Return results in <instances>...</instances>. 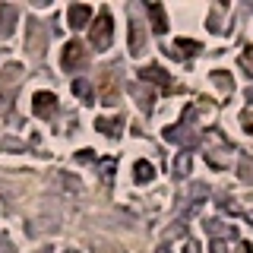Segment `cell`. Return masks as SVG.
<instances>
[{
	"label": "cell",
	"mask_w": 253,
	"mask_h": 253,
	"mask_svg": "<svg viewBox=\"0 0 253 253\" xmlns=\"http://www.w3.org/2000/svg\"><path fill=\"white\" fill-rule=\"evenodd\" d=\"M108 42H111V16L101 13L98 19H95V26H92V44L105 47Z\"/></svg>",
	"instance_id": "cell-1"
},
{
	"label": "cell",
	"mask_w": 253,
	"mask_h": 253,
	"mask_svg": "<svg viewBox=\"0 0 253 253\" xmlns=\"http://www.w3.org/2000/svg\"><path fill=\"white\" fill-rule=\"evenodd\" d=\"M63 51H67V54H63V67H67V70H73V67H79V63L85 60V47L79 42H70Z\"/></svg>",
	"instance_id": "cell-2"
},
{
	"label": "cell",
	"mask_w": 253,
	"mask_h": 253,
	"mask_svg": "<svg viewBox=\"0 0 253 253\" xmlns=\"http://www.w3.org/2000/svg\"><path fill=\"white\" fill-rule=\"evenodd\" d=\"M35 111L42 117H51L54 111H57V98H54V95H47V92H38L35 95Z\"/></svg>",
	"instance_id": "cell-3"
},
{
	"label": "cell",
	"mask_w": 253,
	"mask_h": 253,
	"mask_svg": "<svg viewBox=\"0 0 253 253\" xmlns=\"http://www.w3.org/2000/svg\"><path fill=\"white\" fill-rule=\"evenodd\" d=\"M70 22H73V29H79V26H85L89 22V16H92V10L89 6H70Z\"/></svg>",
	"instance_id": "cell-4"
},
{
	"label": "cell",
	"mask_w": 253,
	"mask_h": 253,
	"mask_svg": "<svg viewBox=\"0 0 253 253\" xmlns=\"http://www.w3.org/2000/svg\"><path fill=\"white\" fill-rule=\"evenodd\" d=\"M133 174H136V180H139V184H146V180H152V177H155V168H152L149 162H136Z\"/></svg>",
	"instance_id": "cell-5"
},
{
	"label": "cell",
	"mask_w": 253,
	"mask_h": 253,
	"mask_svg": "<svg viewBox=\"0 0 253 253\" xmlns=\"http://www.w3.org/2000/svg\"><path fill=\"white\" fill-rule=\"evenodd\" d=\"M149 13L155 16V26H152V29L158 32V35H162V32H168V22H165V10H162V6H158V3L149 6Z\"/></svg>",
	"instance_id": "cell-6"
},
{
	"label": "cell",
	"mask_w": 253,
	"mask_h": 253,
	"mask_svg": "<svg viewBox=\"0 0 253 253\" xmlns=\"http://www.w3.org/2000/svg\"><path fill=\"white\" fill-rule=\"evenodd\" d=\"M244 130L253 136V111H247V114H244Z\"/></svg>",
	"instance_id": "cell-7"
},
{
	"label": "cell",
	"mask_w": 253,
	"mask_h": 253,
	"mask_svg": "<svg viewBox=\"0 0 253 253\" xmlns=\"http://www.w3.org/2000/svg\"><path fill=\"white\" fill-rule=\"evenodd\" d=\"M247 60H250V63H253V44H250V47H247Z\"/></svg>",
	"instance_id": "cell-8"
}]
</instances>
